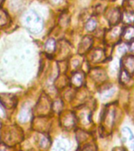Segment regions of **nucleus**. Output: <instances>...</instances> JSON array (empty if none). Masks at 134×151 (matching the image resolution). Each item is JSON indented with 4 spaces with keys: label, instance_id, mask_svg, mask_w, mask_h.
Masks as SVG:
<instances>
[{
    "label": "nucleus",
    "instance_id": "obj_1",
    "mask_svg": "<svg viewBox=\"0 0 134 151\" xmlns=\"http://www.w3.org/2000/svg\"><path fill=\"white\" fill-rule=\"evenodd\" d=\"M0 138L3 143L7 146H14L21 142L23 139V133L21 128L16 126H7L0 131Z\"/></svg>",
    "mask_w": 134,
    "mask_h": 151
},
{
    "label": "nucleus",
    "instance_id": "obj_2",
    "mask_svg": "<svg viewBox=\"0 0 134 151\" xmlns=\"http://www.w3.org/2000/svg\"><path fill=\"white\" fill-rule=\"evenodd\" d=\"M22 23L26 29L33 34L39 33L43 28V21L34 10H29L24 15Z\"/></svg>",
    "mask_w": 134,
    "mask_h": 151
},
{
    "label": "nucleus",
    "instance_id": "obj_3",
    "mask_svg": "<svg viewBox=\"0 0 134 151\" xmlns=\"http://www.w3.org/2000/svg\"><path fill=\"white\" fill-rule=\"evenodd\" d=\"M36 113L38 116H46L51 112L52 103L46 95H42L36 106Z\"/></svg>",
    "mask_w": 134,
    "mask_h": 151
},
{
    "label": "nucleus",
    "instance_id": "obj_4",
    "mask_svg": "<svg viewBox=\"0 0 134 151\" xmlns=\"http://www.w3.org/2000/svg\"><path fill=\"white\" fill-rule=\"evenodd\" d=\"M121 137H122V143L126 147L127 150L133 151L134 150V135L131 130L129 127H125L122 129L121 132Z\"/></svg>",
    "mask_w": 134,
    "mask_h": 151
},
{
    "label": "nucleus",
    "instance_id": "obj_5",
    "mask_svg": "<svg viewBox=\"0 0 134 151\" xmlns=\"http://www.w3.org/2000/svg\"><path fill=\"white\" fill-rule=\"evenodd\" d=\"M60 121H61L62 127L70 130L75 127V123H76V116L71 112H67L61 115Z\"/></svg>",
    "mask_w": 134,
    "mask_h": 151
},
{
    "label": "nucleus",
    "instance_id": "obj_6",
    "mask_svg": "<svg viewBox=\"0 0 134 151\" xmlns=\"http://www.w3.org/2000/svg\"><path fill=\"white\" fill-rule=\"evenodd\" d=\"M0 103L5 109H11L16 106L17 99L13 94H0Z\"/></svg>",
    "mask_w": 134,
    "mask_h": 151
},
{
    "label": "nucleus",
    "instance_id": "obj_7",
    "mask_svg": "<svg viewBox=\"0 0 134 151\" xmlns=\"http://www.w3.org/2000/svg\"><path fill=\"white\" fill-rule=\"evenodd\" d=\"M37 121L34 122V127H35V129L42 133H45L48 131L50 127V124L48 120L49 119H47L46 116H42L37 118Z\"/></svg>",
    "mask_w": 134,
    "mask_h": 151
},
{
    "label": "nucleus",
    "instance_id": "obj_8",
    "mask_svg": "<svg viewBox=\"0 0 134 151\" xmlns=\"http://www.w3.org/2000/svg\"><path fill=\"white\" fill-rule=\"evenodd\" d=\"M109 24L111 25H115L117 24L122 18V15L120 13V10L118 8H115V9H110V11L108 14L107 16Z\"/></svg>",
    "mask_w": 134,
    "mask_h": 151
},
{
    "label": "nucleus",
    "instance_id": "obj_9",
    "mask_svg": "<svg viewBox=\"0 0 134 151\" xmlns=\"http://www.w3.org/2000/svg\"><path fill=\"white\" fill-rule=\"evenodd\" d=\"M93 44V39L92 37L86 35L85 36L82 40L81 42H80L79 46H78V53L81 54H85L86 52H87L90 49V47H92Z\"/></svg>",
    "mask_w": 134,
    "mask_h": 151
},
{
    "label": "nucleus",
    "instance_id": "obj_10",
    "mask_svg": "<svg viewBox=\"0 0 134 151\" xmlns=\"http://www.w3.org/2000/svg\"><path fill=\"white\" fill-rule=\"evenodd\" d=\"M122 67L129 74L134 73V56H126L122 59Z\"/></svg>",
    "mask_w": 134,
    "mask_h": 151
},
{
    "label": "nucleus",
    "instance_id": "obj_11",
    "mask_svg": "<svg viewBox=\"0 0 134 151\" xmlns=\"http://www.w3.org/2000/svg\"><path fill=\"white\" fill-rule=\"evenodd\" d=\"M83 80H84V75L81 72H76L72 75L71 78V83L73 87L78 88L83 83Z\"/></svg>",
    "mask_w": 134,
    "mask_h": 151
},
{
    "label": "nucleus",
    "instance_id": "obj_12",
    "mask_svg": "<svg viewBox=\"0 0 134 151\" xmlns=\"http://www.w3.org/2000/svg\"><path fill=\"white\" fill-rule=\"evenodd\" d=\"M122 33V39L127 42H130L134 39V27L133 26H127Z\"/></svg>",
    "mask_w": 134,
    "mask_h": 151
},
{
    "label": "nucleus",
    "instance_id": "obj_13",
    "mask_svg": "<svg viewBox=\"0 0 134 151\" xmlns=\"http://www.w3.org/2000/svg\"><path fill=\"white\" fill-rule=\"evenodd\" d=\"M31 110L30 109L28 108H23L20 112V114L18 116L19 121L21 123L28 122V120H30V118L31 117Z\"/></svg>",
    "mask_w": 134,
    "mask_h": 151
},
{
    "label": "nucleus",
    "instance_id": "obj_14",
    "mask_svg": "<svg viewBox=\"0 0 134 151\" xmlns=\"http://www.w3.org/2000/svg\"><path fill=\"white\" fill-rule=\"evenodd\" d=\"M56 41L53 39L49 38L46 42V44H45V51L48 55H51L56 50Z\"/></svg>",
    "mask_w": 134,
    "mask_h": 151
},
{
    "label": "nucleus",
    "instance_id": "obj_15",
    "mask_svg": "<svg viewBox=\"0 0 134 151\" xmlns=\"http://www.w3.org/2000/svg\"><path fill=\"white\" fill-rule=\"evenodd\" d=\"M90 75H91L90 76L95 81H101V80H103L106 78L105 72L101 70V68H94L93 70H92Z\"/></svg>",
    "mask_w": 134,
    "mask_h": 151
},
{
    "label": "nucleus",
    "instance_id": "obj_16",
    "mask_svg": "<svg viewBox=\"0 0 134 151\" xmlns=\"http://www.w3.org/2000/svg\"><path fill=\"white\" fill-rule=\"evenodd\" d=\"M9 22V17L6 12L0 9V27L7 25Z\"/></svg>",
    "mask_w": 134,
    "mask_h": 151
},
{
    "label": "nucleus",
    "instance_id": "obj_17",
    "mask_svg": "<svg viewBox=\"0 0 134 151\" xmlns=\"http://www.w3.org/2000/svg\"><path fill=\"white\" fill-rule=\"evenodd\" d=\"M122 18L125 24L134 23V12H125L122 14Z\"/></svg>",
    "mask_w": 134,
    "mask_h": 151
},
{
    "label": "nucleus",
    "instance_id": "obj_18",
    "mask_svg": "<svg viewBox=\"0 0 134 151\" xmlns=\"http://www.w3.org/2000/svg\"><path fill=\"white\" fill-rule=\"evenodd\" d=\"M131 80V76L127 71H125L124 68H122L121 71V74H120V82L122 84H127L129 81Z\"/></svg>",
    "mask_w": 134,
    "mask_h": 151
},
{
    "label": "nucleus",
    "instance_id": "obj_19",
    "mask_svg": "<svg viewBox=\"0 0 134 151\" xmlns=\"http://www.w3.org/2000/svg\"><path fill=\"white\" fill-rule=\"evenodd\" d=\"M114 118H115L114 111H109L105 115V119H104V123H105L106 126L111 127L113 124V121H114Z\"/></svg>",
    "mask_w": 134,
    "mask_h": 151
},
{
    "label": "nucleus",
    "instance_id": "obj_20",
    "mask_svg": "<svg viewBox=\"0 0 134 151\" xmlns=\"http://www.w3.org/2000/svg\"><path fill=\"white\" fill-rule=\"evenodd\" d=\"M103 53L102 51V50H95V51L91 55V60L92 61H100L103 58Z\"/></svg>",
    "mask_w": 134,
    "mask_h": 151
},
{
    "label": "nucleus",
    "instance_id": "obj_21",
    "mask_svg": "<svg viewBox=\"0 0 134 151\" xmlns=\"http://www.w3.org/2000/svg\"><path fill=\"white\" fill-rule=\"evenodd\" d=\"M50 140H49V138L46 135H43L42 137H41V139L39 141V146L42 149H46L49 147V144H50Z\"/></svg>",
    "mask_w": 134,
    "mask_h": 151
},
{
    "label": "nucleus",
    "instance_id": "obj_22",
    "mask_svg": "<svg viewBox=\"0 0 134 151\" xmlns=\"http://www.w3.org/2000/svg\"><path fill=\"white\" fill-rule=\"evenodd\" d=\"M96 28V21L93 19H90L86 24V29L89 32H93Z\"/></svg>",
    "mask_w": 134,
    "mask_h": 151
},
{
    "label": "nucleus",
    "instance_id": "obj_23",
    "mask_svg": "<svg viewBox=\"0 0 134 151\" xmlns=\"http://www.w3.org/2000/svg\"><path fill=\"white\" fill-rule=\"evenodd\" d=\"M62 107H63V102L61 100H56L54 103L52 104V109L55 112L60 113L62 110Z\"/></svg>",
    "mask_w": 134,
    "mask_h": 151
},
{
    "label": "nucleus",
    "instance_id": "obj_24",
    "mask_svg": "<svg viewBox=\"0 0 134 151\" xmlns=\"http://www.w3.org/2000/svg\"><path fill=\"white\" fill-rule=\"evenodd\" d=\"M113 93H114V90L108 89V90H105L104 91H103L102 95H103V98H108V97H110Z\"/></svg>",
    "mask_w": 134,
    "mask_h": 151
},
{
    "label": "nucleus",
    "instance_id": "obj_25",
    "mask_svg": "<svg viewBox=\"0 0 134 151\" xmlns=\"http://www.w3.org/2000/svg\"><path fill=\"white\" fill-rule=\"evenodd\" d=\"M5 116V110L4 107L0 103V117H4Z\"/></svg>",
    "mask_w": 134,
    "mask_h": 151
},
{
    "label": "nucleus",
    "instance_id": "obj_26",
    "mask_svg": "<svg viewBox=\"0 0 134 151\" xmlns=\"http://www.w3.org/2000/svg\"><path fill=\"white\" fill-rule=\"evenodd\" d=\"M129 50L130 52H133V53H134V41L130 43V45H129Z\"/></svg>",
    "mask_w": 134,
    "mask_h": 151
},
{
    "label": "nucleus",
    "instance_id": "obj_27",
    "mask_svg": "<svg viewBox=\"0 0 134 151\" xmlns=\"http://www.w3.org/2000/svg\"><path fill=\"white\" fill-rule=\"evenodd\" d=\"M53 4H59V3H61L62 2V0H50Z\"/></svg>",
    "mask_w": 134,
    "mask_h": 151
},
{
    "label": "nucleus",
    "instance_id": "obj_28",
    "mask_svg": "<svg viewBox=\"0 0 134 151\" xmlns=\"http://www.w3.org/2000/svg\"><path fill=\"white\" fill-rule=\"evenodd\" d=\"M4 1H5V0H0V6H2V3H3V2H4Z\"/></svg>",
    "mask_w": 134,
    "mask_h": 151
}]
</instances>
